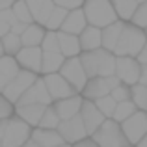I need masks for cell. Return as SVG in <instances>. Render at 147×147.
<instances>
[{
	"instance_id": "1",
	"label": "cell",
	"mask_w": 147,
	"mask_h": 147,
	"mask_svg": "<svg viewBox=\"0 0 147 147\" xmlns=\"http://www.w3.org/2000/svg\"><path fill=\"white\" fill-rule=\"evenodd\" d=\"M115 60H117L115 54L108 52V50H104V49L80 54V61H82V67H84V71H86L88 78L115 75Z\"/></svg>"
},
{
	"instance_id": "2",
	"label": "cell",
	"mask_w": 147,
	"mask_h": 147,
	"mask_svg": "<svg viewBox=\"0 0 147 147\" xmlns=\"http://www.w3.org/2000/svg\"><path fill=\"white\" fill-rule=\"evenodd\" d=\"M82 9L86 13L88 24L97 26V28H106L115 21H119L112 0H86Z\"/></svg>"
},
{
	"instance_id": "3",
	"label": "cell",
	"mask_w": 147,
	"mask_h": 147,
	"mask_svg": "<svg viewBox=\"0 0 147 147\" xmlns=\"http://www.w3.org/2000/svg\"><path fill=\"white\" fill-rule=\"evenodd\" d=\"M147 45V34L145 30L138 28L134 24H125L123 34L119 37V43L115 47L114 54L115 56H130V58H138V54L142 52Z\"/></svg>"
},
{
	"instance_id": "4",
	"label": "cell",
	"mask_w": 147,
	"mask_h": 147,
	"mask_svg": "<svg viewBox=\"0 0 147 147\" xmlns=\"http://www.w3.org/2000/svg\"><path fill=\"white\" fill-rule=\"evenodd\" d=\"M91 140L99 147H127V145H130L125 132H123V129H121V123L114 121V119H106L100 125V129L91 136Z\"/></svg>"
},
{
	"instance_id": "5",
	"label": "cell",
	"mask_w": 147,
	"mask_h": 147,
	"mask_svg": "<svg viewBox=\"0 0 147 147\" xmlns=\"http://www.w3.org/2000/svg\"><path fill=\"white\" fill-rule=\"evenodd\" d=\"M32 138V127L21 117L6 119L4 125V142L2 147H22Z\"/></svg>"
},
{
	"instance_id": "6",
	"label": "cell",
	"mask_w": 147,
	"mask_h": 147,
	"mask_svg": "<svg viewBox=\"0 0 147 147\" xmlns=\"http://www.w3.org/2000/svg\"><path fill=\"white\" fill-rule=\"evenodd\" d=\"M60 75L63 76V78L67 80V82L71 84L76 91H84L88 80H90V78H88V75H86V71H84V67H82L80 56L67 58L65 63L61 65V69H60Z\"/></svg>"
},
{
	"instance_id": "7",
	"label": "cell",
	"mask_w": 147,
	"mask_h": 147,
	"mask_svg": "<svg viewBox=\"0 0 147 147\" xmlns=\"http://www.w3.org/2000/svg\"><path fill=\"white\" fill-rule=\"evenodd\" d=\"M115 76L127 86H136L140 82V73H142V65L136 58L130 56H115Z\"/></svg>"
},
{
	"instance_id": "8",
	"label": "cell",
	"mask_w": 147,
	"mask_h": 147,
	"mask_svg": "<svg viewBox=\"0 0 147 147\" xmlns=\"http://www.w3.org/2000/svg\"><path fill=\"white\" fill-rule=\"evenodd\" d=\"M39 78V76L36 75V73H32V71H26V69H21V73H19L17 76H15V80L9 84V86L6 88V90L2 91V95L6 97L9 102H13V104H17L19 102V99L24 95V91L28 90V88H32L34 86V82Z\"/></svg>"
},
{
	"instance_id": "9",
	"label": "cell",
	"mask_w": 147,
	"mask_h": 147,
	"mask_svg": "<svg viewBox=\"0 0 147 147\" xmlns=\"http://www.w3.org/2000/svg\"><path fill=\"white\" fill-rule=\"evenodd\" d=\"M121 129L125 132L130 145H138L142 138L147 134V112L138 110L134 115H130L127 121L121 123Z\"/></svg>"
},
{
	"instance_id": "10",
	"label": "cell",
	"mask_w": 147,
	"mask_h": 147,
	"mask_svg": "<svg viewBox=\"0 0 147 147\" xmlns=\"http://www.w3.org/2000/svg\"><path fill=\"white\" fill-rule=\"evenodd\" d=\"M58 132L63 138L65 144H69V145H75V144H78V142L86 140V136H90L80 115L71 117V119H67V121H61L60 127H58Z\"/></svg>"
},
{
	"instance_id": "11",
	"label": "cell",
	"mask_w": 147,
	"mask_h": 147,
	"mask_svg": "<svg viewBox=\"0 0 147 147\" xmlns=\"http://www.w3.org/2000/svg\"><path fill=\"white\" fill-rule=\"evenodd\" d=\"M45 84H47V90L50 93L52 100H63V99H69V97H75L76 95V90L60 75V73H54V75H45L43 76Z\"/></svg>"
},
{
	"instance_id": "12",
	"label": "cell",
	"mask_w": 147,
	"mask_h": 147,
	"mask_svg": "<svg viewBox=\"0 0 147 147\" xmlns=\"http://www.w3.org/2000/svg\"><path fill=\"white\" fill-rule=\"evenodd\" d=\"M17 104H45V106H52V97H50V93L47 90V84H45L43 76H39L34 82V86L24 91V95L19 99Z\"/></svg>"
},
{
	"instance_id": "13",
	"label": "cell",
	"mask_w": 147,
	"mask_h": 147,
	"mask_svg": "<svg viewBox=\"0 0 147 147\" xmlns=\"http://www.w3.org/2000/svg\"><path fill=\"white\" fill-rule=\"evenodd\" d=\"M80 117H82V121H84V125H86V130H88L90 136H93V134L100 129V125L106 121V117L100 114V110L95 106V102L93 100H88V99H84V102H82Z\"/></svg>"
},
{
	"instance_id": "14",
	"label": "cell",
	"mask_w": 147,
	"mask_h": 147,
	"mask_svg": "<svg viewBox=\"0 0 147 147\" xmlns=\"http://www.w3.org/2000/svg\"><path fill=\"white\" fill-rule=\"evenodd\" d=\"M15 58H17L21 69L32 71L36 75L41 73V63H43V49L41 47H22Z\"/></svg>"
},
{
	"instance_id": "15",
	"label": "cell",
	"mask_w": 147,
	"mask_h": 147,
	"mask_svg": "<svg viewBox=\"0 0 147 147\" xmlns=\"http://www.w3.org/2000/svg\"><path fill=\"white\" fill-rule=\"evenodd\" d=\"M21 73V65H19L15 56H2L0 58V93L15 80V76Z\"/></svg>"
},
{
	"instance_id": "16",
	"label": "cell",
	"mask_w": 147,
	"mask_h": 147,
	"mask_svg": "<svg viewBox=\"0 0 147 147\" xmlns=\"http://www.w3.org/2000/svg\"><path fill=\"white\" fill-rule=\"evenodd\" d=\"M47 106L45 104H15V114L17 117H21L22 121H26L30 127H39V121L43 117Z\"/></svg>"
},
{
	"instance_id": "17",
	"label": "cell",
	"mask_w": 147,
	"mask_h": 147,
	"mask_svg": "<svg viewBox=\"0 0 147 147\" xmlns=\"http://www.w3.org/2000/svg\"><path fill=\"white\" fill-rule=\"evenodd\" d=\"M30 7V13L34 17V22L41 26H47V21L50 17V13L54 11V2L52 0H26Z\"/></svg>"
},
{
	"instance_id": "18",
	"label": "cell",
	"mask_w": 147,
	"mask_h": 147,
	"mask_svg": "<svg viewBox=\"0 0 147 147\" xmlns=\"http://www.w3.org/2000/svg\"><path fill=\"white\" fill-rule=\"evenodd\" d=\"M78 39H80L82 52H91V50L102 49V28L88 24V28L78 36Z\"/></svg>"
},
{
	"instance_id": "19",
	"label": "cell",
	"mask_w": 147,
	"mask_h": 147,
	"mask_svg": "<svg viewBox=\"0 0 147 147\" xmlns=\"http://www.w3.org/2000/svg\"><path fill=\"white\" fill-rule=\"evenodd\" d=\"M86 28H88L86 13H84L82 7H78V9L69 11V15H67V19H65L63 26H61V32L73 34V36H80V34H82Z\"/></svg>"
},
{
	"instance_id": "20",
	"label": "cell",
	"mask_w": 147,
	"mask_h": 147,
	"mask_svg": "<svg viewBox=\"0 0 147 147\" xmlns=\"http://www.w3.org/2000/svg\"><path fill=\"white\" fill-rule=\"evenodd\" d=\"M110 86H108V80L106 76H95V78H90L86 84V88H84L82 95L84 99L88 100H97L100 97H106V95H110Z\"/></svg>"
},
{
	"instance_id": "21",
	"label": "cell",
	"mask_w": 147,
	"mask_h": 147,
	"mask_svg": "<svg viewBox=\"0 0 147 147\" xmlns=\"http://www.w3.org/2000/svg\"><path fill=\"white\" fill-rule=\"evenodd\" d=\"M82 102H84V99H80L78 95H75V97L58 100V102L54 104V108H56V112H58V115H60L61 121H67V119H71V117H76V115H80Z\"/></svg>"
},
{
	"instance_id": "22",
	"label": "cell",
	"mask_w": 147,
	"mask_h": 147,
	"mask_svg": "<svg viewBox=\"0 0 147 147\" xmlns=\"http://www.w3.org/2000/svg\"><path fill=\"white\" fill-rule=\"evenodd\" d=\"M32 140L36 142L39 147H58L63 145V138L60 136L58 130H49V129H39L37 127L36 130H32Z\"/></svg>"
},
{
	"instance_id": "23",
	"label": "cell",
	"mask_w": 147,
	"mask_h": 147,
	"mask_svg": "<svg viewBox=\"0 0 147 147\" xmlns=\"http://www.w3.org/2000/svg\"><path fill=\"white\" fill-rule=\"evenodd\" d=\"M123 28H125V22L123 21H115L114 24L102 28V49L108 50V52H114L115 47L119 43V37L123 34Z\"/></svg>"
},
{
	"instance_id": "24",
	"label": "cell",
	"mask_w": 147,
	"mask_h": 147,
	"mask_svg": "<svg viewBox=\"0 0 147 147\" xmlns=\"http://www.w3.org/2000/svg\"><path fill=\"white\" fill-rule=\"evenodd\" d=\"M58 41H60V52L65 58H75L82 54L80 49V39L78 36H73V34H65V32H58Z\"/></svg>"
},
{
	"instance_id": "25",
	"label": "cell",
	"mask_w": 147,
	"mask_h": 147,
	"mask_svg": "<svg viewBox=\"0 0 147 147\" xmlns=\"http://www.w3.org/2000/svg\"><path fill=\"white\" fill-rule=\"evenodd\" d=\"M45 28L41 24H28L26 32L21 36V41H22V47H41L45 39Z\"/></svg>"
},
{
	"instance_id": "26",
	"label": "cell",
	"mask_w": 147,
	"mask_h": 147,
	"mask_svg": "<svg viewBox=\"0 0 147 147\" xmlns=\"http://www.w3.org/2000/svg\"><path fill=\"white\" fill-rule=\"evenodd\" d=\"M67 58L61 52H43V63H41V73L43 75H54L61 69Z\"/></svg>"
},
{
	"instance_id": "27",
	"label": "cell",
	"mask_w": 147,
	"mask_h": 147,
	"mask_svg": "<svg viewBox=\"0 0 147 147\" xmlns=\"http://www.w3.org/2000/svg\"><path fill=\"white\" fill-rule=\"evenodd\" d=\"M112 4H114V9H115V13H117L119 21H123V22L130 21V19L134 17V11L140 6L136 0H112Z\"/></svg>"
},
{
	"instance_id": "28",
	"label": "cell",
	"mask_w": 147,
	"mask_h": 147,
	"mask_svg": "<svg viewBox=\"0 0 147 147\" xmlns=\"http://www.w3.org/2000/svg\"><path fill=\"white\" fill-rule=\"evenodd\" d=\"M138 112L136 104L132 102V100H125V102H117V108H115L114 115H112V119L117 123H123L127 121V119L130 117V115H134Z\"/></svg>"
},
{
	"instance_id": "29",
	"label": "cell",
	"mask_w": 147,
	"mask_h": 147,
	"mask_svg": "<svg viewBox=\"0 0 147 147\" xmlns=\"http://www.w3.org/2000/svg\"><path fill=\"white\" fill-rule=\"evenodd\" d=\"M60 123H61V119H60V115H58L56 108H54V104H52V106H47V110H45L43 117H41V121H39V129L58 130Z\"/></svg>"
},
{
	"instance_id": "30",
	"label": "cell",
	"mask_w": 147,
	"mask_h": 147,
	"mask_svg": "<svg viewBox=\"0 0 147 147\" xmlns=\"http://www.w3.org/2000/svg\"><path fill=\"white\" fill-rule=\"evenodd\" d=\"M2 47H4V52L7 56H17L22 49V41H21V36L17 34H7V36L2 37Z\"/></svg>"
},
{
	"instance_id": "31",
	"label": "cell",
	"mask_w": 147,
	"mask_h": 147,
	"mask_svg": "<svg viewBox=\"0 0 147 147\" xmlns=\"http://www.w3.org/2000/svg\"><path fill=\"white\" fill-rule=\"evenodd\" d=\"M130 100L136 104L138 110L147 112V86L136 84V86L130 88Z\"/></svg>"
},
{
	"instance_id": "32",
	"label": "cell",
	"mask_w": 147,
	"mask_h": 147,
	"mask_svg": "<svg viewBox=\"0 0 147 147\" xmlns=\"http://www.w3.org/2000/svg\"><path fill=\"white\" fill-rule=\"evenodd\" d=\"M69 11L65 9V7H54V11L50 13L49 21H47V30H52V32H56V30H61V26H63L65 19H67Z\"/></svg>"
},
{
	"instance_id": "33",
	"label": "cell",
	"mask_w": 147,
	"mask_h": 147,
	"mask_svg": "<svg viewBox=\"0 0 147 147\" xmlns=\"http://www.w3.org/2000/svg\"><path fill=\"white\" fill-rule=\"evenodd\" d=\"M11 9H13L17 21L26 22V24H34V17H32V13H30V7H28V4H26V0H17V2H13Z\"/></svg>"
},
{
	"instance_id": "34",
	"label": "cell",
	"mask_w": 147,
	"mask_h": 147,
	"mask_svg": "<svg viewBox=\"0 0 147 147\" xmlns=\"http://www.w3.org/2000/svg\"><path fill=\"white\" fill-rule=\"evenodd\" d=\"M95 106L100 110V114L104 115L106 119H112V115H114L115 108H117V102H115L114 99H112V95H106V97H100L97 100H93Z\"/></svg>"
},
{
	"instance_id": "35",
	"label": "cell",
	"mask_w": 147,
	"mask_h": 147,
	"mask_svg": "<svg viewBox=\"0 0 147 147\" xmlns=\"http://www.w3.org/2000/svg\"><path fill=\"white\" fill-rule=\"evenodd\" d=\"M41 49L43 52H60V41H58V32H52L49 30L45 34V39L41 43Z\"/></svg>"
},
{
	"instance_id": "36",
	"label": "cell",
	"mask_w": 147,
	"mask_h": 147,
	"mask_svg": "<svg viewBox=\"0 0 147 147\" xmlns=\"http://www.w3.org/2000/svg\"><path fill=\"white\" fill-rule=\"evenodd\" d=\"M130 21H132L134 26H138V28H142V30H147V2L138 6V9L134 11V17L130 19Z\"/></svg>"
},
{
	"instance_id": "37",
	"label": "cell",
	"mask_w": 147,
	"mask_h": 147,
	"mask_svg": "<svg viewBox=\"0 0 147 147\" xmlns=\"http://www.w3.org/2000/svg\"><path fill=\"white\" fill-rule=\"evenodd\" d=\"M112 99L115 100V102H125V100H130V86H127V84H119V86H115L114 90L110 91Z\"/></svg>"
},
{
	"instance_id": "38",
	"label": "cell",
	"mask_w": 147,
	"mask_h": 147,
	"mask_svg": "<svg viewBox=\"0 0 147 147\" xmlns=\"http://www.w3.org/2000/svg\"><path fill=\"white\" fill-rule=\"evenodd\" d=\"M15 108H13V102H9L2 93H0V121H6V119H11Z\"/></svg>"
},
{
	"instance_id": "39",
	"label": "cell",
	"mask_w": 147,
	"mask_h": 147,
	"mask_svg": "<svg viewBox=\"0 0 147 147\" xmlns=\"http://www.w3.org/2000/svg\"><path fill=\"white\" fill-rule=\"evenodd\" d=\"M52 2H54V6H58V7H65L67 11H73V9L82 7L86 0H52Z\"/></svg>"
},
{
	"instance_id": "40",
	"label": "cell",
	"mask_w": 147,
	"mask_h": 147,
	"mask_svg": "<svg viewBox=\"0 0 147 147\" xmlns=\"http://www.w3.org/2000/svg\"><path fill=\"white\" fill-rule=\"evenodd\" d=\"M0 21L2 22H7V24H11L13 26L15 22H17V17H15V13H13V9H4V11H0Z\"/></svg>"
},
{
	"instance_id": "41",
	"label": "cell",
	"mask_w": 147,
	"mask_h": 147,
	"mask_svg": "<svg viewBox=\"0 0 147 147\" xmlns=\"http://www.w3.org/2000/svg\"><path fill=\"white\" fill-rule=\"evenodd\" d=\"M26 28H28V24H26V22H21V21H17L13 26H11V34H17V36H22V34L26 32Z\"/></svg>"
},
{
	"instance_id": "42",
	"label": "cell",
	"mask_w": 147,
	"mask_h": 147,
	"mask_svg": "<svg viewBox=\"0 0 147 147\" xmlns=\"http://www.w3.org/2000/svg\"><path fill=\"white\" fill-rule=\"evenodd\" d=\"M138 61H140V65H147V45L144 49H142V52L138 54V58H136Z\"/></svg>"
},
{
	"instance_id": "43",
	"label": "cell",
	"mask_w": 147,
	"mask_h": 147,
	"mask_svg": "<svg viewBox=\"0 0 147 147\" xmlns=\"http://www.w3.org/2000/svg\"><path fill=\"white\" fill-rule=\"evenodd\" d=\"M73 147H99V145L95 144L93 140H88V138H86V140H82V142H78V144H75Z\"/></svg>"
},
{
	"instance_id": "44",
	"label": "cell",
	"mask_w": 147,
	"mask_h": 147,
	"mask_svg": "<svg viewBox=\"0 0 147 147\" xmlns=\"http://www.w3.org/2000/svg\"><path fill=\"white\" fill-rule=\"evenodd\" d=\"M142 86H147V65H142V73H140V82Z\"/></svg>"
},
{
	"instance_id": "45",
	"label": "cell",
	"mask_w": 147,
	"mask_h": 147,
	"mask_svg": "<svg viewBox=\"0 0 147 147\" xmlns=\"http://www.w3.org/2000/svg\"><path fill=\"white\" fill-rule=\"evenodd\" d=\"M13 6L11 2H7V0H0V11H4V9H9V7Z\"/></svg>"
},
{
	"instance_id": "46",
	"label": "cell",
	"mask_w": 147,
	"mask_h": 147,
	"mask_svg": "<svg viewBox=\"0 0 147 147\" xmlns=\"http://www.w3.org/2000/svg\"><path fill=\"white\" fill-rule=\"evenodd\" d=\"M4 125H6V121H0V147H2L4 142Z\"/></svg>"
},
{
	"instance_id": "47",
	"label": "cell",
	"mask_w": 147,
	"mask_h": 147,
	"mask_svg": "<svg viewBox=\"0 0 147 147\" xmlns=\"http://www.w3.org/2000/svg\"><path fill=\"white\" fill-rule=\"evenodd\" d=\"M22 147H39V145H37V144H36V142H34V140H32V138H30V140H28V142H26V144H24V145H22Z\"/></svg>"
},
{
	"instance_id": "48",
	"label": "cell",
	"mask_w": 147,
	"mask_h": 147,
	"mask_svg": "<svg viewBox=\"0 0 147 147\" xmlns=\"http://www.w3.org/2000/svg\"><path fill=\"white\" fill-rule=\"evenodd\" d=\"M136 147H147V134H145L144 138H142V142H140V144H138Z\"/></svg>"
},
{
	"instance_id": "49",
	"label": "cell",
	"mask_w": 147,
	"mask_h": 147,
	"mask_svg": "<svg viewBox=\"0 0 147 147\" xmlns=\"http://www.w3.org/2000/svg\"><path fill=\"white\" fill-rule=\"evenodd\" d=\"M6 56V52H4V47H2V39H0V58Z\"/></svg>"
},
{
	"instance_id": "50",
	"label": "cell",
	"mask_w": 147,
	"mask_h": 147,
	"mask_svg": "<svg viewBox=\"0 0 147 147\" xmlns=\"http://www.w3.org/2000/svg\"><path fill=\"white\" fill-rule=\"evenodd\" d=\"M58 147H73V145H69V144H63V145H58Z\"/></svg>"
},
{
	"instance_id": "51",
	"label": "cell",
	"mask_w": 147,
	"mask_h": 147,
	"mask_svg": "<svg viewBox=\"0 0 147 147\" xmlns=\"http://www.w3.org/2000/svg\"><path fill=\"white\" fill-rule=\"evenodd\" d=\"M136 2H138V4H144V2H147V0H136Z\"/></svg>"
},
{
	"instance_id": "52",
	"label": "cell",
	"mask_w": 147,
	"mask_h": 147,
	"mask_svg": "<svg viewBox=\"0 0 147 147\" xmlns=\"http://www.w3.org/2000/svg\"><path fill=\"white\" fill-rule=\"evenodd\" d=\"M7 2H11V4H13V2H17V0H7Z\"/></svg>"
},
{
	"instance_id": "53",
	"label": "cell",
	"mask_w": 147,
	"mask_h": 147,
	"mask_svg": "<svg viewBox=\"0 0 147 147\" xmlns=\"http://www.w3.org/2000/svg\"><path fill=\"white\" fill-rule=\"evenodd\" d=\"M127 147H134V145H127Z\"/></svg>"
},
{
	"instance_id": "54",
	"label": "cell",
	"mask_w": 147,
	"mask_h": 147,
	"mask_svg": "<svg viewBox=\"0 0 147 147\" xmlns=\"http://www.w3.org/2000/svg\"><path fill=\"white\" fill-rule=\"evenodd\" d=\"M145 34H147V30H145Z\"/></svg>"
}]
</instances>
